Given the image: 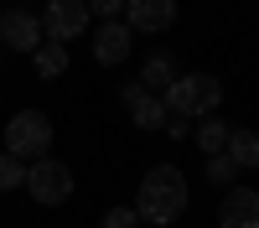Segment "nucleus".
I'll list each match as a JSON object with an SVG mask.
<instances>
[{
	"label": "nucleus",
	"mask_w": 259,
	"mask_h": 228,
	"mask_svg": "<svg viewBox=\"0 0 259 228\" xmlns=\"http://www.w3.org/2000/svg\"><path fill=\"white\" fill-rule=\"evenodd\" d=\"M135 213L145 223H156V228L177 223L187 213V176L177 171V166H156V171H145L140 192H135Z\"/></svg>",
	"instance_id": "f257e3e1"
},
{
	"label": "nucleus",
	"mask_w": 259,
	"mask_h": 228,
	"mask_svg": "<svg viewBox=\"0 0 259 228\" xmlns=\"http://www.w3.org/2000/svg\"><path fill=\"white\" fill-rule=\"evenodd\" d=\"M161 99H166V114H182V119H207V114L223 104V83L212 78V73H182V78L171 83Z\"/></svg>",
	"instance_id": "f03ea898"
},
{
	"label": "nucleus",
	"mask_w": 259,
	"mask_h": 228,
	"mask_svg": "<svg viewBox=\"0 0 259 228\" xmlns=\"http://www.w3.org/2000/svg\"><path fill=\"white\" fill-rule=\"evenodd\" d=\"M47 145H52V119L41 114V109H21V114H11V124H6V151L11 156H21V161H41L47 156Z\"/></svg>",
	"instance_id": "7ed1b4c3"
},
{
	"label": "nucleus",
	"mask_w": 259,
	"mask_h": 228,
	"mask_svg": "<svg viewBox=\"0 0 259 228\" xmlns=\"http://www.w3.org/2000/svg\"><path fill=\"white\" fill-rule=\"evenodd\" d=\"M26 192H31L41 207H57V202H68V197H73V171H68L62 161L41 156V161L26 166Z\"/></svg>",
	"instance_id": "20e7f679"
},
{
	"label": "nucleus",
	"mask_w": 259,
	"mask_h": 228,
	"mask_svg": "<svg viewBox=\"0 0 259 228\" xmlns=\"http://www.w3.org/2000/svg\"><path fill=\"white\" fill-rule=\"evenodd\" d=\"M89 0H52L47 11H41V36L47 41H68V36H83L89 26Z\"/></svg>",
	"instance_id": "39448f33"
},
{
	"label": "nucleus",
	"mask_w": 259,
	"mask_h": 228,
	"mask_svg": "<svg viewBox=\"0 0 259 228\" xmlns=\"http://www.w3.org/2000/svg\"><path fill=\"white\" fill-rule=\"evenodd\" d=\"M124 99V114L135 119V130H166V99L140 88V83H130V88L119 94Z\"/></svg>",
	"instance_id": "423d86ee"
},
{
	"label": "nucleus",
	"mask_w": 259,
	"mask_h": 228,
	"mask_svg": "<svg viewBox=\"0 0 259 228\" xmlns=\"http://www.w3.org/2000/svg\"><path fill=\"white\" fill-rule=\"evenodd\" d=\"M218 228H259V192L254 187H228L223 192Z\"/></svg>",
	"instance_id": "0eeeda50"
},
{
	"label": "nucleus",
	"mask_w": 259,
	"mask_h": 228,
	"mask_svg": "<svg viewBox=\"0 0 259 228\" xmlns=\"http://www.w3.org/2000/svg\"><path fill=\"white\" fill-rule=\"evenodd\" d=\"M0 41L16 47V52H36V47H41V16H31V11H6V16H0Z\"/></svg>",
	"instance_id": "6e6552de"
},
{
	"label": "nucleus",
	"mask_w": 259,
	"mask_h": 228,
	"mask_svg": "<svg viewBox=\"0 0 259 228\" xmlns=\"http://www.w3.org/2000/svg\"><path fill=\"white\" fill-rule=\"evenodd\" d=\"M130 41H135V31H130L124 21H99V31H94V62H104V68L124 62Z\"/></svg>",
	"instance_id": "1a4fd4ad"
},
{
	"label": "nucleus",
	"mask_w": 259,
	"mask_h": 228,
	"mask_svg": "<svg viewBox=\"0 0 259 228\" xmlns=\"http://www.w3.org/2000/svg\"><path fill=\"white\" fill-rule=\"evenodd\" d=\"M130 31H166L171 21H177V0H130Z\"/></svg>",
	"instance_id": "9d476101"
},
{
	"label": "nucleus",
	"mask_w": 259,
	"mask_h": 228,
	"mask_svg": "<svg viewBox=\"0 0 259 228\" xmlns=\"http://www.w3.org/2000/svg\"><path fill=\"white\" fill-rule=\"evenodd\" d=\"M177 78L182 73H177V57H171V52H150L140 62V88H150V94H166Z\"/></svg>",
	"instance_id": "9b49d317"
},
{
	"label": "nucleus",
	"mask_w": 259,
	"mask_h": 228,
	"mask_svg": "<svg viewBox=\"0 0 259 228\" xmlns=\"http://www.w3.org/2000/svg\"><path fill=\"white\" fill-rule=\"evenodd\" d=\"M228 161L239 166V171H259V135L254 130H228Z\"/></svg>",
	"instance_id": "f8f14e48"
},
{
	"label": "nucleus",
	"mask_w": 259,
	"mask_h": 228,
	"mask_svg": "<svg viewBox=\"0 0 259 228\" xmlns=\"http://www.w3.org/2000/svg\"><path fill=\"white\" fill-rule=\"evenodd\" d=\"M36 73L41 78H62L68 73V47H62V41H41L36 47Z\"/></svg>",
	"instance_id": "ddd939ff"
},
{
	"label": "nucleus",
	"mask_w": 259,
	"mask_h": 228,
	"mask_svg": "<svg viewBox=\"0 0 259 228\" xmlns=\"http://www.w3.org/2000/svg\"><path fill=\"white\" fill-rule=\"evenodd\" d=\"M223 145H228V124H223L218 114H207V119L197 124V151H202V156H218Z\"/></svg>",
	"instance_id": "4468645a"
},
{
	"label": "nucleus",
	"mask_w": 259,
	"mask_h": 228,
	"mask_svg": "<svg viewBox=\"0 0 259 228\" xmlns=\"http://www.w3.org/2000/svg\"><path fill=\"white\" fill-rule=\"evenodd\" d=\"M16 187H26V161L0 151V192H16Z\"/></svg>",
	"instance_id": "2eb2a0df"
},
{
	"label": "nucleus",
	"mask_w": 259,
	"mask_h": 228,
	"mask_svg": "<svg viewBox=\"0 0 259 228\" xmlns=\"http://www.w3.org/2000/svg\"><path fill=\"white\" fill-rule=\"evenodd\" d=\"M239 176V166L228 161V151H218V156H207V181H233Z\"/></svg>",
	"instance_id": "dca6fc26"
},
{
	"label": "nucleus",
	"mask_w": 259,
	"mask_h": 228,
	"mask_svg": "<svg viewBox=\"0 0 259 228\" xmlns=\"http://www.w3.org/2000/svg\"><path fill=\"white\" fill-rule=\"evenodd\" d=\"M99 228H140V213H135V207H109Z\"/></svg>",
	"instance_id": "f3484780"
},
{
	"label": "nucleus",
	"mask_w": 259,
	"mask_h": 228,
	"mask_svg": "<svg viewBox=\"0 0 259 228\" xmlns=\"http://www.w3.org/2000/svg\"><path fill=\"white\" fill-rule=\"evenodd\" d=\"M130 6V0H89V11L94 16H104V21H119V11Z\"/></svg>",
	"instance_id": "a211bd4d"
}]
</instances>
